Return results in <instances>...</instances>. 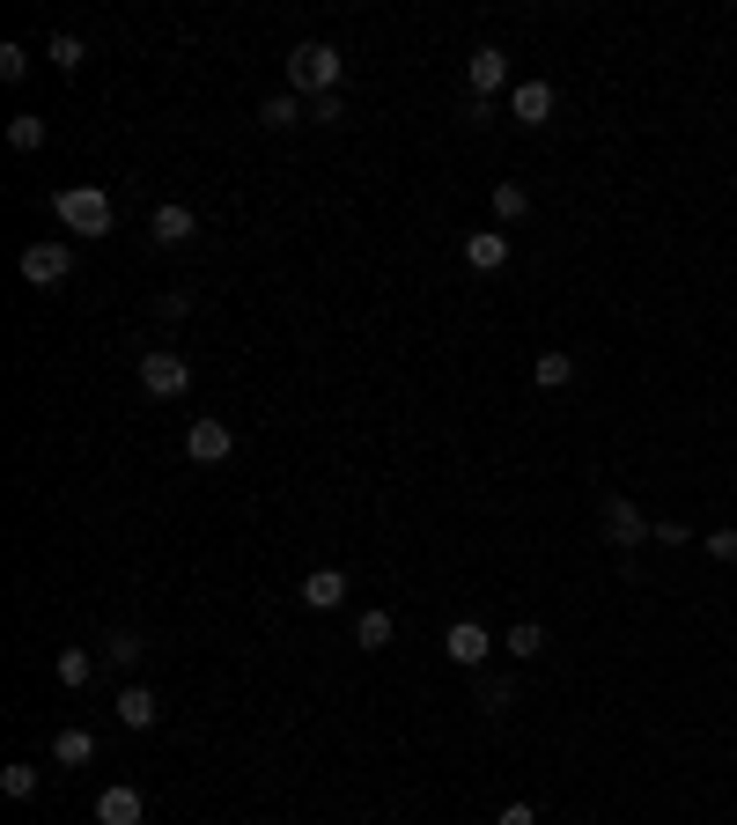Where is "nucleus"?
<instances>
[{
    "label": "nucleus",
    "mask_w": 737,
    "mask_h": 825,
    "mask_svg": "<svg viewBox=\"0 0 737 825\" xmlns=\"http://www.w3.org/2000/svg\"><path fill=\"white\" fill-rule=\"evenodd\" d=\"M302 605H310V612H340V605H346V575H340V568L302 575Z\"/></svg>",
    "instance_id": "nucleus-11"
},
{
    "label": "nucleus",
    "mask_w": 737,
    "mask_h": 825,
    "mask_svg": "<svg viewBox=\"0 0 737 825\" xmlns=\"http://www.w3.org/2000/svg\"><path fill=\"white\" fill-rule=\"evenodd\" d=\"M494 825H539V818H531V803H509V811H502Z\"/></svg>",
    "instance_id": "nucleus-30"
},
{
    "label": "nucleus",
    "mask_w": 737,
    "mask_h": 825,
    "mask_svg": "<svg viewBox=\"0 0 737 825\" xmlns=\"http://www.w3.org/2000/svg\"><path fill=\"white\" fill-rule=\"evenodd\" d=\"M465 266L472 273H502L509 266V237H502V229H472L465 237Z\"/></svg>",
    "instance_id": "nucleus-10"
},
{
    "label": "nucleus",
    "mask_w": 737,
    "mask_h": 825,
    "mask_svg": "<svg viewBox=\"0 0 737 825\" xmlns=\"http://www.w3.org/2000/svg\"><path fill=\"white\" fill-rule=\"evenodd\" d=\"M52 671H59V685H89V679H97V656H89V649H59Z\"/></svg>",
    "instance_id": "nucleus-21"
},
{
    "label": "nucleus",
    "mask_w": 737,
    "mask_h": 825,
    "mask_svg": "<svg viewBox=\"0 0 737 825\" xmlns=\"http://www.w3.org/2000/svg\"><path fill=\"white\" fill-rule=\"evenodd\" d=\"M111 707H119V723H125V729H155V723H163V701H155L147 685H125Z\"/></svg>",
    "instance_id": "nucleus-12"
},
{
    "label": "nucleus",
    "mask_w": 737,
    "mask_h": 825,
    "mask_svg": "<svg viewBox=\"0 0 737 825\" xmlns=\"http://www.w3.org/2000/svg\"><path fill=\"white\" fill-rule=\"evenodd\" d=\"M480 707H494V715H502V707H509V685L487 679V685H480Z\"/></svg>",
    "instance_id": "nucleus-27"
},
{
    "label": "nucleus",
    "mask_w": 737,
    "mask_h": 825,
    "mask_svg": "<svg viewBox=\"0 0 737 825\" xmlns=\"http://www.w3.org/2000/svg\"><path fill=\"white\" fill-rule=\"evenodd\" d=\"M392 634H398L392 612H362L354 619V649H392Z\"/></svg>",
    "instance_id": "nucleus-16"
},
{
    "label": "nucleus",
    "mask_w": 737,
    "mask_h": 825,
    "mask_svg": "<svg viewBox=\"0 0 737 825\" xmlns=\"http://www.w3.org/2000/svg\"><path fill=\"white\" fill-rule=\"evenodd\" d=\"M553 103H561V97H553V81H516L509 119L516 125H546V119H553Z\"/></svg>",
    "instance_id": "nucleus-8"
},
{
    "label": "nucleus",
    "mask_w": 737,
    "mask_h": 825,
    "mask_svg": "<svg viewBox=\"0 0 737 825\" xmlns=\"http://www.w3.org/2000/svg\"><path fill=\"white\" fill-rule=\"evenodd\" d=\"M67 273H74V251L59 237H45V243H30V251H23V280H30V288H59Z\"/></svg>",
    "instance_id": "nucleus-4"
},
{
    "label": "nucleus",
    "mask_w": 737,
    "mask_h": 825,
    "mask_svg": "<svg viewBox=\"0 0 737 825\" xmlns=\"http://www.w3.org/2000/svg\"><path fill=\"white\" fill-rule=\"evenodd\" d=\"M494 215L524 221V215H531V193H524V185H494Z\"/></svg>",
    "instance_id": "nucleus-23"
},
{
    "label": "nucleus",
    "mask_w": 737,
    "mask_h": 825,
    "mask_svg": "<svg viewBox=\"0 0 737 825\" xmlns=\"http://www.w3.org/2000/svg\"><path fill=\"white\" fill-rule=\"evenodd\" d=\"M52 215L67 221L74 237H111L119 207H111V193H103V185H67V193L52 199Z\"/></svg>",
    "instance_id": "nucleus-1"
},
{
    "label": "nucleus",
    "mask_w": 737,
    "mask_h": 825,
    "mask_svg": "<svg viewBox=\"0 0 737 825\" xmlns=\"http://www.w3.org/2000/svg\"><path fill=\"white\" fill-rule=\"evenodd\" d=\"M141 656H147V641H141V634H133V627H119V634H111V641H103V663H119V671H133Z\"/></svg>",
    "instance_id": "nucleus-17"
},
{
    "label": "nucleus",
    "mask_w": 737,
    "mask_h": 825,
    "mask_svg": "<svg viewBox=\"0 0 737 825\" xmlns=\"http://www.w3.org/2000/svg\"><path fill=\"white\" fill-rule=\"evenodd\" d=\"M0 74H8V81H23V74H30V52H23V45H0Z\"/></svg>",
    "instance_id": "nucleus-26"
},
{
    "label": "nucleus",
    "mask_w": 737,
    "mask_h": 825,
    "mask_svg": "<svg viewBox=\"0 0 737 825\" xmlns=\"http://www.w3.org/2000/svg\"><path fill=\"white\" fill-rule=\"evenodd\" d=\"M708 553L715 560H737V531H708Z\"/></svg>",
    "instance_id": "nucleus-29"
},
{
    "label": "nucleus",
    "mask_w": 737,
    "mask_h": 825,
    "mask_svg": "<svg viewBox=\"0 0 737 825\" xmlns=\"http://www.w3.org/2000/svg\"><path fill=\"white\" fill-rule=\"evenodd\" d=\"M288 81L302 89V97H340V52L318 45V37H310V45H295L288 52Z\"/></svg>",
    "instance_id": "nucleus-2"
},
{
    "label": "nucleus",
    "mask_w": 737,
    "mask_h": 825,
    "mask_svg": "<svg viewBox=\"0 0 737 825\" xmlns=\"http://www.w3.org/2000/svg\"><path fill=\"white\" fill-rule=\"evenodd\" d=\"M531 376H539L546 391H568V384H575V354H539V362H531Z\"/></svg>",
    "instance_id": "nucleus-20"
},
{
    "label": "nucleus",
    "mask_w": 737,
    "mask_h": 825,
    "mask_svg": "<svg viewBox=\"0 0 737 825\" xmlns=\"http://www.w3.org/2000/svg\"><path fill=\"white\" fill-rule=\"evenodd\" d=\"M258 125L288 133V125H302V103H295V97H266V103H258Z\"/></svg>",
    "instance_id": "nucleus-22"
},
{
    "label": "nucleus",
    "mask_w": 737,
    "mask_h": 825,
    "mask_svg": "<svg viewBox=\"0 0 737 825\" xmlns=\"http://www.w3.org/2000/svg\"><path fill=\"white\" fill-rule=\"evenodd\" d=\"M605 524H613V538H619V546H641V538L657 531V524H649V516H641L635 502H605Z\"/></svg>",
    "instance_id": "nucleus-14"
},
{
    "label": "nucleus",
    "mask_w": 737,
    "mask_h": 825,
    "mask_svg": "<svg viewBox=\"0 0 737 825\" xmlns=\"http://www.w3.org/2000/svg\"><path fill=\"white\" fill-rule=\"evenodd\" d=\"M141 811H147V803H141V789H125V781L97 796V825H141Z\"/></svg>",
    "instance_id": "nucleus-13"
},
{
    "label": "nucleus",
    "mask_w": 737,
    "mask_h": 825,
    "mask_svg": "<svg viewBox=\"0 0 737 825\" xmlns=\"http://www.w3.org/2000/svg\"><path fill=\"white\" fill-rule=\"evenodd\" d=\"M229 450H237L229 420H193V436H185V458H193V464H221Z\"/></svg>",
    "instance_id": "nucleus-6"
},
{
    "label": "nucleus",
    "mask_w": 737,
    "mask_h": 825,
    "mask_svg": "<svg viewBox=\"0 0 737 825\" xmlns=\"http://www.w3.org/2000/svg\"><path fill=\"white\" fill-rule=\"evenodd\" d=\"M141 391H147V398H185V391H193L185 354H163V346H155V354H141Z\"/></svg>",
    "instance_id": "nucleus-3"
},
{
    "label": "nucleus",
    "mask_w": 737,
    "mask_h": 825,
    "mask_svg": "<svg viewBox=\"0 0 737 825\" xmlns=\"http://www.w3.org/2000/svg\"><path fill=\"white\" fill-rule=\"evenodd\" d=\"M465 81H472V97H494V89H509V52L502 45H480L465 59Z\"/></svg>",
    "instance_id": "nucleus-5"
},
{
    "label": "nucleus",
    "mask_w": 737,
    "mask_h": 825,
    "mask_svg": "<svg viewBox=\"0 0 737 825\" xmlns=\"http://www.w3.org/2000/svg\"><path fill=\"white\" fill-rule=\"evenodd\" d=\"M8 147L37 155V147H45V119H37V111H15V119H8Z\"/></svg>",
    "instance_id": "nucleus-18"
},
{
    "label": "nucleus",
    "mask_w": 737,
    "mask_h": 825,
    "mask_svg": "<svg viewBox=\"0 0 737 825\" xmlns=\"http://www.w3.org/2000/svg\"><path fill=\"white\" fill-rule=\"evenodd\" d=\"M89 759H97V737H89V729H59V737H52V767H89Z\"/></svg>",
    "instance_id": "nucleus-15"
},
{
    "label": "nucleus",
    "mask_w": 737,
    "mask_h": 825,
    "mask_svg": "<svg viewBox=\"0 0 737 825\" xmlns=\"http://www.w3.org/2000/svg\"><path fill=\"white\" fill-rule=\"evenodd\" d=\"M45 59H52L59 74H74V67H81V37H67V30H59V37L45 45Z\"/></svg>",
    "instance_id": "nucleus-25"
},
{
    "label": "nucleus",
    "mask_w": 737,
    "mask_h": 825,
    "mask_svg": "<svg viewBox=\"0 0 737 825\" xmlns=\"http://www.w3.org/2000/svg\"><path fill=\"white\" fill-rule=\"evenodd\" d=\"M509 656H516V663L546 656V627H539V619H516V627H509Z\"/></svg>",
    "instance_id": "nucleus-19"
},
{
    "label": "nucleus",
    "mask_w": 737,
    "mask_h": 825,
    "mask_svg": "<svg viewBox=\"0 0 737 825\" xmlns=\"http://www.w3.org/2000/svg\"><path fill=\"white\" fill-rule=\"evenodd\" d=\"M0 789H8V796H37V767H30V759L0 767Z\"/></svg>",
    "instance_id": "nucleus-24"
},
{
    "label": "nucleus",
    "mask_w": 737,
    "mask_h": 825,
    "mask_svg": "<svg viewBox=\"0 0 737 825\" xmlns=\"http://www.w3.org/2000/svg\"><path fill=\"white\" fill-rule=\"evenodd\" d=\"M193 207H177V199H163V207H155V215H147V237L163 243V251H170V243H193Z\"/></svg>",
    "instance_id": "nucleus-9"
},
{
    "label": "nucleus",
    "mask_w": 737,
    "mask_h": 825,
    "mask_svg": "<svg viewBox=\"0 0 737 825\" xmlns=\"http://www.w3.org/2000/svg\"><path fill=\"white\" fill-rule=\"evenodd\" d=\"M310 119H318V125H340V97H310Z\"/></svg>",
    "instance_id": "nucleus-28"
},
{
    "label": "nucleus",
    "mask_w": 737,
    "mask_h": 825,
    "mask_svg": "<svg viewBox=\"0 0 737 825\" xmlns=\"http://www.w3.org/2000/svg\"><path fill=\"white\" fill-rule=\"evenodd\" d=\"M442 649H450V663H465V671H480V663H487V627H480V619H458V627L442 634Z\"/></svg>",
    "instance_id": "nucleus-7"
}]
</instances>
